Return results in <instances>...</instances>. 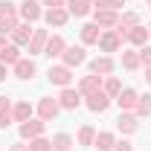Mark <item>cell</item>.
<instances>
[{"instance_id": "obj_1", "label": "cell", "mask_w": 151, "mask_h": 151, "mask_svg": "<svg viewBox=\"0 0 151 151\" xmlns=\"http://www.w3.org/2000/svg\"><path fill=\"white\" fill-rule=\"evenodd\" d=\"M0 23L6 26V32H12L18 26V9H15V3H9V0L0 3Z\"/></svg>"}, {"instance_id": "obj_2", "label": "cell", "mask_w": 151, "mask_h": 151, "mask_svg": "<svg viewBox=\"0 0 151 151\" xmlns=\"http://www.w3.org/2000/svg\"><path fill=\"white\" fill-rule=\"evenodd\" d=\"M58 108H61V105H58L55 99H41V102H38V113H41V122H52V119L58 116Z\"/></svg>"}, {"instance_id": "obj_3", "label": "cell", "mask_w": 151, "mask_h": 151, "mask_svg": "<svg viewBox=\"0 0 151 151\" xmlns=\"http://www.w3.org/2000/svg\"><path fill=\"white\" fill-rule=\"evenodd\" d=\"M50 81L52 84H58V87H67L70 84V78H73V73H70V67L67 64H61V67H50Z\"/></svg>"}, {"instance_id": "obj_4", "label": "cell", "mask_w": 151, "mask_h": 151, "mask_svg": "<svg viewBox=\"0 0 151 151\" xmlns=\"http://www.w3.org/2000/svg\"><path fill=\"white\" fill-rule=\"evenodd\" d=\"M108 105H111V96L105 93V90H96V93L87 96V108L93 113H102V111H108Z\"/></svg>"}, {"instance_id": "obj_5", "label": "cell", "mask_w": 151, "mask_h": 151, "mask_svg": "<svg viewBox=\"0 0 151 151\" xmlns=\"http://www.w3.org/2000/svg\"><path fill=\"white\" fill-rule=\"evenodd\" d=\"M58 105H61L64 111H76V108L81 105V93H78V90H70V87H64V90H61V99H58Z\"/></svg>"}, {"instance_id": "obj_6", "label": "cell", "mask_w": 151, "mask_h": 151, "mask_svg": "<svg viewBox=\"0 0 151 151\" xmlns=\"http://www.w3.org/2000/svg\"><path fill=\"white\" fill-rule=\"evenodd\" d=\"M44 125L47 122H38V119H26V122H20V137L23 139H35L44 134Z\"/></svg>"}, {"instance_id": "obj_7", "label": "cell", "mask_w": 151, "mask_h": 151, "mask_svg": "<svg viewBox=\"0 0 151 151\" xmlns=\"http://www.w3.org/2000/svg\"><path fill=\"white\" fill-rule=\"evenodd\" d=\"M47 41H50V35H47L44 29H35L32 38H29V55H41L44 47H47Z\"/></svg>"}, {"instance_id": "obj_8", "label": "cell", "mask_w": 151, "mask_h": 151, "mask_svg": "<svg viewBox=\"0 0 151 151\" xmlns=\"http://www.w3.org/2000/svg\"><path fill=\"white\" fill-rule=\"evenodd\" d=\"M96 90H102V76H84L81 81H78V93H84V96H90L96 93Z\"/></svg>"}, {"instance_id": "obj_9", "label": "cell", "mask_w": 151, "mask_h": 151, "mask_svg": "<svg viewBox=\"0 0 151 151\" xmlns=\"http://www.w3.org/2000/svg\"><path fill=\"white\" fill-rule=\"evenodd\" d=\"M20 15H23V20H29V23L38 20L41 15H44V12H41V3H35V0H23V3H20Z\"/></svg>"}, {"instance_id": "obj_10", "label": "cell", "mask_w": 151, "mask_h": 151, "mask_svg": "<svg viewBox=\"0 0 151 151\" xmlns=\"http://www.w3.org/2000/svg\"><path fill=\"white\" fill-rule=\"evenodd\" d=\"M67 50V44H64V38L61 35H52L50 41H47V47H44V55H50V58H58L61 52Z\"/></svg>"}, {"instance_id": "obj_11", "label": "cell", "mask_w": 151, "mask_h": 151, "mask_svg": "<svg viewBox=\"0 0 151 151\" xmlns=\"http://www.w3.org/2000/svg\"><path fill=\"white\" fill-rule=\"evenodd\" d=\"M67 18H70L67 9H47V12H44V20H47L50 26H64Z\"/></svg>"}, {"instance_id": "obj_12", "label": "cell", "mask_w": 151, "mask_h": 151, "mask_svg": "<svg viewBox=\"0 0 151 151\" xmlns=\"http://www.w3.org/2000/svg\"><path fill=\"white\" fill-rule=\"evenodd\" d=\"M93 23H96V26H116L119 18H116V12H111V9H96Z\"/></svg>"}, {"instance_id": "obj_13", "label": "cell", "mask_w": 151, "mask_h": 151, "mask_svg": "<svg viewBox=\"0 0 151 151\" xmlns=\"http://www.w3.org/2000/svg\"><path fill=\"white\" fill-rule=\"evenodd\" d=\"M137 90H131V87H125V90H119V96H116V102H119V108L122 111H131V108H137Z\"/></svg>"}, {"instance_id": "obj_14", "label": "cell", "mask_w": 151, "mask_h": 151, "mask_svg": "<svg viewBox=\"0 0 151 151\" xmlns=\"http://www.w3.org/2000/svg\"><path fill=\"white\" fill-rule=\"evenodd\" d=\"M61 55H64V64H67V67L84 64V50H81V47H67V50H64Z\"/></svg>"}, {"instance_id": "obj_15", "label": "cell", "mask_w": 151, "mask_h": 151, "mask_svg": "<svg viewBox=\"0 0 151 151\" xmlns=\"http://www.w3.org/2000/svg\"><path fill=\"white\" fill-rule=\"evenodd\" d=\"M113 145H116L113 134H108V131L96 134V139H93V148H96V151H113Z\"/></svg>"}, {"instance_id": "obj_16", "label": "cell", "mask_w": 151, "mask_h": 151, "mask_svg": "<svg viewBox=\"0 0 151 151\" xmlns=\"http://www.w3.org/2000/svg\"><path fill=\"white\" fill-rule=\"evenodd\" d=\"M116 128H119L122 134H134V131H137V116H134V113H119Z\"/></svg>"}, {"instance_id": "obj_17", "label": "cell", "mask_w": 151, "mask_h": 151, "mask_svg": "<svg viewBox=\"0 0 151 151\" xmlns=\"http://www.w3.org/2000/svg\"><path fill=\"white\" fill-rule=\"evenodd\" d=\"M148 35H151V32L145 29V26H139V23H137L134 29H128V41H131V44H137V47H145Z\"/></svg>"}, {"instance_id": "obj_18", "label": "cell", "mask_w": 151, "mask_h": 151, "mask_svg": "<svg viewBox=\"0 0 151 151\" xmlns=\"http://www.w3.org/2000/svg\"><path fill=\"white\" fill-rule=\"evenodd\" d=\"M119 44H122V41H119L116 32H105V35L99 38V47H102L105 52H116V50H119Z\"/></svg>"}, {"instance_id": "obj_19", "label": "cell", "mask_w": 151, "mask_h": 151, "mask_svg": "<svg viewBox=\"0 0 151 151\" xmlns=\"http://www.w3.org/2000/svg\"><path fill=\"white\" fill-rule=\"evenodd\" d=\"M15 76H18V78H32V76H35V61L20 58L18 64H15Z\"/></svg>"}, {"instance_id": "obj_20", "label": "cell", "mask_w": 151, "mask_h": 151, "mask_svg": "<svg viewBox=\"0 0 151 151\" xmlns=\"http://www.w3.org/2000/svg\"><path fill=\"white\" fill-rule=\"evenodd\" d=\"M90 6H93V0H67V12H73L76 18L87 15V12H90Z\"/></svg>"}, {"instance_id": "obj_21", "label": "cell", "mask_w": 151, "mask_h": 151, "mask_svg": "<svg viewBox=\"0 0 151 151\" xmlns=\"http://www.w3.org/2000/svg\"><path fill=\"white\" fill-rule=\"evenodd\" d=\"M32 32H35V29H29V23H18V26L12 29V38H15V44H29Z\"/></svg>"}, {"instance_id": "obj_22", "label": "cell", "mask_w": 151, "mask_h": 151, "mask_svg": "<svg viewBox=\"0 0 151 151\" xmlns=\"http://www.w3.org/2000/svg\"><path fill=\"white\" fill-rule=\"evenodd\" d=\"M99 38H102V32H99V26H96V23L81 26V41H84V44H99Z\"/></svg>"}, {"instance_id": "obj_23", "label": "cell", "mask_w": 151, "mask_h": 151, "mask_svg": "<svg viewBox=\"0 0 151 151\" xmlns=\"http://www.w3.org/2000/svg\"><path fill=\"white\" fill-rule=\"evenodd\" d=\"M9 122H12V105L6 96H0V128H9Z\"/></svg>"}, {"instance_id": "obj_24", "label": "cell", "mask_w": 151, "mask_h": 151, "mask_svg": "<svg viewBox=\"0 0 151 151\" xmlns=\"http://www.w3.org/2000/svg\"><path fill=\"white\" fill-rule=\"evenodd\" d=\"M142 64V58H139V52H134V50H128V52H122V67L125 70H137Z\"/></svg>"}, {"instance_id": "obj_25", "label": "cell", "mask_w": 151, "mask_h": 151, "mask_svg": "<svg viewBox=\"0 0 151 151\" xmlns=\"http://www.w3.org/2000/svg\"><path fill=\"white\" fill-rule=\"evenodd\" d=\"M12 116H15L18 122H26V119L32 116V105H29V102H18L15 111H12Z\"/></svg>"}, {"instance_id": "obj_26", "label": "cell", "mask_w": 151, "mask_h": 151, "mask_svg": "<svg viewBox=\"0 0 151 151\" xmlns=\"http://www.w3.org/2000/svg\"><path fill=\"white\" fill-rule=\"evenodd\" d=\"M18 61H20L18 47H3V52H0V64H18Z\"/></svg>"}, {"instance_id": "obj_27", "label": "cell", "mask_w": 151, "mask_h": 151, "mask_svg": "<svg viewBox=\"0 0 151 151\" xmlns=\"http://www.w3.org/2000/svg\"><path fill=\"white\" fill-rule=\"evenodd\" d=\"M90 70H93L96 76H99V73H111V70H113V61L108 55H105V58H96L93 64H90Z\"/></svg>"}, {"instance_id": "obj_28", "label": "cell", "mask_w": 151, "mask_h": 151, "mask_svg": "<svg viewBox=\"0 0 151 151\" xmlns=\"http://www.w3.org/2000/svg\"><path fill=\"white\" fill-rule=\"evenodd\" d=\"M134 111H137V116H148V113H151V93L139 96V99H137V108H134Z\"/></svg>"}, {"instance_id": "obj_29", "label": "cell", "mask_w": 151, "mask_h": 151, "mask_svg": "<svg viewBox=\"0 0 151 151\" xmlns=\"http://www.w3.org/2000/svg\"><path fill=\"white\" fill-rule=\"evenodd\" d=\"M70 145H73L70 134H58L55 139H52V151H70Z\"/></svg>"}, {"instance_id": "obj_30", "label": "cell", "mask_w": 151, "mask_h": 151, "mask_svg": "<svg viewBox=\"0 0 151 151\" xmlns=\"http://www.w3.org/2000/svg\"><path fill=\"white\" fill-rule=\"evenodd\" d=\"M93 139H96L93 125H84V128L78 131V142H81V145H93Z\"/></svg>"}, {"instance_id": "obj_31", "label": "cell", "mask_w": 151, "mask_h": 151, "mask_svg": "<svg viewBox=\"0 0 151 151\" xmlns=\"http://www.w3.org/2000/svg\"><path fill=\"white\" fill-rule=\"evenodd\" d=\"M29 151H52V142L44 139V137H35V139L29 142Z\"/></svg>"}, {"instance_id": "obj_32", "label": "cell", "mask_w": 151, "mask_h": 151, "mask_svg": "<svg viewBox=\"0 0 151 151\" xmlns=\"http://www.w3.org/2000/svg\"><path fill=\"white\" fill-rule=\"evenodd\" d=\"M119 90H122L119 78H108V81H105V93L108 96H119Z\"/></svg>"}, {"instance_id": "obj_33", "label": "cell", "mask_w": 151, "mask_h": 151, "mask_svg": "<svg viewBox=\"0 0 151 151\" xmlns=\"http://www.w3.org/2000/svg\"><path fill=\"white\" fill-rule=\"evenodd\" d=\"M119 6H125V0H99V9H111V12H116Z\"/></svg>"}, {"instance_id": "obj_34", "label": "cell", "mask_w": 151, "mask_h": 151, "mask_svg": "<svg viewBox=\"0 0 151 151\" xmlns=\"http://www.w3.org/2000/svg\"><path fill=\"white\" fill-rule=\"evenodd\" d=\"M139 58H142L145 67H151V47H142V50H139Z\"/></svg>"}, {"instance_id": "obj_35", "label": "cell", "mask_w": 151, "mask_h": 151, "mask_svg": "<svg viewBox=\"0 0 151 151\" xmlns=\"http://www.w3.org/2000/svg\"><path fill=\"white\" fill-rule=\"evenodd\" d=\"M64 3L67 0H44V6H50V9H64Z\"/></svg>"}, {"instance_id": "obj_36", "label": "cell", "mask_w": 151, "mask_h": 151, "mask_svg": "<svg viewBox=\"0 0 151 151\" xmlns=\"http://www.w3.org/2000/svg\"><path fill=\"white\" fill-rule=\"evenodd\" d=\"M113 151H134V148H131V142H116Z\"/></svg>"}, {"instance_id": "obj_37", "label": "cell", "mask_w": 151, "mask_h": 151, "mask_svg": "<svg viewBox=\"0 0 151 151\" xmlns=\"http://www.w3.org/2000/svg\"><path fill=\"white\" fill-rule=\"evenodd\" d=\"M9 151H29V145H23V142H18V145H12Z\"/></svg>"}, {"instance_id": "obj_38", "label": "cell", "mask_w": 151, "mask_h": 151, "mask_svg": "<svg viewBox=\"0 0 151 151\" xmlns=\"http://www.w3.org/2000/svg\"><path fill=\"white\" fill-rule=\"evenodd\" d=\"M0 81H6V64H0Z\"/></svg>"}, {"instance_id": "obj_39", "label": "cell", "mask_w": 151, "mask_h": 151, "mask_svg": "<svg viewBox=\"0 0 151 151\" xmlns=\"http://www.w3.org/2000/svg\"><path fill=\"white\" fill-rule=\"evenodd\" d=\"M145 81L151 84V67H145Z\"/></svg>"}, {"instance_id": "obj_40", "label": "cell", "mask_w": 151, "mask_h": 151, "mask_svg": "<svg viewBox=\"0 0 151 151\" xmlns=\"http://www.w3.org/2000/svg\"><path fill=\"white\" fill-rule=\"evenodd\" d=\"M3 47H6V41H3V35H0V52H3Z\"/></svg>"}, {"instance_id": "obj_41", "label": "cell", "mask_w": 151, "mask_h": 151, "mask_svg": "<svg viewBox=\"0 0 151 151\" xmlns=\"http://www.w3.org/2000/svg\"><path fill=\"white\" fill-rule=\"evenodd\" d=\"M148 32H151V26H148Z\"/></svg>"}, {"instance_id": "obj_42", "label": "cell", "mask_w": 151, "mask_h": 151, "mask_svg": "<svg viewBox=\"0 0 151 151\" xmlns=\"http://www.w3.org/2000/svg\"><path fill=\"white\" fill-rule=\"evenodd\" d=\"M148 3H151V0H148Z\"/></svg>"}]
</instances>
